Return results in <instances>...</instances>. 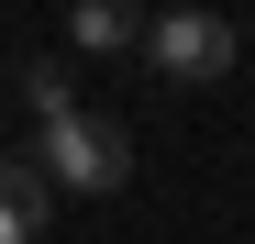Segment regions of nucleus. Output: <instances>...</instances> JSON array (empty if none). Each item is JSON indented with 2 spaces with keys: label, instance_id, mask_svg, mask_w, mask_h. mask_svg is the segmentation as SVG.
Returning <instances> with one entry per match:
<instances>
[{
  "label": "nucleus",
  "instance_id": "obj_1",
  "mask_svg": "<svg viewBox=\"0 0 255 244\" xmlns=\"http://www.w3.org/2000/svg\"><path fill=\"white\" fill-rule=\"evenodd\" d=\"M33 178H45V189H78V200H100V189L133 178V133H122L111 111H67V122H45V144H33Z\"/></svg>",
  "mask_w": 255,
  "mask_h": 244
},
{
  "label": "nucleus",
  "instance_id": "obj_2",
  "mask_svg": "<svg viewBox=\"0 0 255 244\" xmlns=\"http://www.w3.org/2000/svg\"><path fill=\"white\" fill-rule=\"evenodd\" d=\"M133 56L166 78V89H211V78H233V67H244V33H233L222 11H155Z\"/></svg>",
  "mask_w": 255,
  "mask_h": 244
},
{
  "label": "nucleus",
  "instance_id": "obj_3",
  "mask_svg": "<svg viewBox=\"0 0 255 244\" xmlns=\"http://www.w3.org/2000/svg\"><path fill=\"white\" fill-rule=\"evenodd\" d=\"M45 211H56V189L33 178V155H0V244H33Z\"/></svg>",
  "mask_w": 255,
  "mask_h": 244
},
{
  "label": "nucleus",
  "instance_id": "obj_4",
  "mask_svg": "<svg viewBox=\"0 0 255 244\" xmlns=\"http://www.w3.org/2000/svg\"><path fill=\"white\" fill-rule=\"evenodd\" d=\"M67 33H78L89 56H133V45H144V11H122V0H78Z\"/></svg>",
  "mask_w": 255,
  "mask_h": 244
},
{
  "label": "nucleus",
  "instance_id": "obj_5",
  "mask_svg": "<svg viewBox=\"0 0 255 244\" xmlns=\"http://www.w3.org/2000/svg\"><path fill=\"white\" fill-rule=\"evenodd\" d=\"M22 100H33V122H67L78 100H67V67H22Z\"/></svg>",
  "mask_w": 255,
  "mask_h": 244
}]
</instances>
